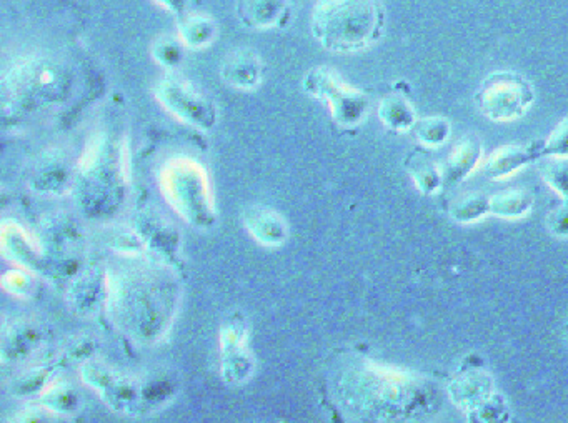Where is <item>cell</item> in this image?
<instances>
[{
  "label": "cell",
  "mask_w": 568,
  "mask_h": 423,
  "mask_svg": "<svg viewBox=\"0 0 568 423\" xmlns=\"http://www.w3.org/2000/svg\"><path fill=\"white\" fill-rule=\"evenodd\" d=\"M222 75L225 82H229L237 89L252 90L262 80V65L257 55L249 50H237L225 60Z\"/></svg>",
  "instance_id": "7c38bea8"
},
{
  "label": "cell",
  "mask_w": 568,
  "mask_h": 423,
  "mask_svg": "<svg viewBox=\"0 0 568 423\" xmlns=\"http://www.w3.org/2000/svg\"><path fill=\"white\" fill-rule=\"evenodd\" d=\"M539 160L535 144L529 147L510 144L500 147L489 155L485 162V175L492 180L509 179L510 175L517 174V170L524 169L525 165Z\"/></svg>",
  "instance_id": "9c48e42d"
},
{
  "label": "cell",
  "mask_w": 568,
  "mask_h": 423,
  "mask_svg": "<svg viewBox=\"0 0 568 423\" xmlns=\"http://www.w3.org/2000/svg\"><path fill=\"white\" fill-rule=\"evenodd\" d=\"M542 175L557 194L568 199V157H547L542 164Z\"/></svg>",
  "instance_id": "d6986e66"
},
{
  "label": "cell",
  "mask_w": 568,
  "mask_h": 423,
  "mask_svg": "<svg viewBox=\"0 0 568 423\" xmlns=\"http://www.w3.org/2000/svg\"><path fill=\"white\" fill-rule=\"evenodd\" d=\"M539 159L547 157H568V117L557 124L545 140L535 142Z\"/></svg>",
  "instance_id": "ac0fdd59"
},
{
  "label": "cell",
  "mask_w": 568,
  "mask_h": 423,
  "mask_svg": "<svg viewBox=\"0 0 568 423\" xmlns=\"http://www.w3.org/2000/svg\"><path fill=\"white\" fill-rule=\"evenodd\" d=\"M382 0H314L312 34L335 54L360 52L384 34Z\"/></svg>",
  "instance_id": "6da1fadb"
},
{
  "label": "cell",
  "mask_w": 568,
  "mask_h": 423,
  "mask_svg": "<svg viewBox=\"0 0 568 423\" xmlns=\"http://www.w3.org/2000/svg\"><path fill=\"white\" fill-rule=\"evenodd\" d=\"M412 132L422 147L437 149L449 140L450 122L445 117H424L417 120Z\"/></svg>",
  "instance_id": "2e32d148"
},
{
  "label": "cell",
  "mask_w": 568,
  "mask_h": 423,
  "mask_svg": "<svg viewBox=\"0 0 568 423\" xmlns=\"http://www.w3.org/2000/svg\"><path fill=\"white\" fill-rule=\"evenodd\" d=\"M470 415L472 423H505L509 420V410L504 399L495 394Z\"/></svg>",
  "instance_id": "ffe728a7"
},
{
  "label": "cell",
  "mask_w": 568,
  "mask_h": 423,
  "mask_svg": "<svg viewBox=\"0 0 568 423\" xmlns=\"http://www.w3.org/2000/svg\"><path fill=\"white\" fill-rule=\"evenodd\" d=\"M547 224L555 237H560V239L568 237V199H564L557 209L550 212Z\"/></svg>",
  "instance_id": "44dd1931"
},
{
  "label": "cell",
  "mask_w": 568,
  "mask_h": 423,
  "mask_svg": "<svg viewBox=\"0 0 568 423\" xmlns=\"http://www.w3.org/2000/svg\"><path fill=\"white\" fill-rule=\"evenodd\" d=\"M449 214L457 224H474L490 214V197L482 192L462 195L450 204Z\"/></svg>",
  "instance_id": "9a60e30c"
},
{
  "label": "cell",
  "mask_w": 568,
  "mask_h": 423,
  "mask_svg": "<svg viewBox=\"0 0 568 423\" xmlns=\"http://www.w3.org/2000/svg\"><path fill=\"white\" fill-rule=\"evenodd\" d=\"M405 169L414 180L415 187L425 195H434L444 190V172L429 149L417 147L405 157Z\"/></svg>",
  "instance_id": "30bf717a"
},
{
  "label": "cell",
  "mask_w": 568,
  "mask_h": 423,
  "mask_svg": "<svg viewBox=\"0 0 568 423\" xmlns=\"http://www.w3.org/2000/svg\"><path fill=\"white\" fill-rule=\"evenodd\" d=\"M164 189L170 197V202L179 209L180 214L194 220L200 215L204 220V204L207 202V182L199 165L192 160H172L164 170Z\"/></svg>",
  "instance_id": "277c9868"
},
{
  "label": "cell",
  "mask_w": 568,
  "mask_h": 423,
  "mask_svg": "<svg viewBox=\"0 0 568 423\" xmlns=\"http://www.w3.org/2000/svg\"><path fill=\"white\" fill-rule=\"evenodd\" d=\"M450 397L460 409L472 414L480 405L492 397V382L484 369L462 370L457 379L450 384Z\"/></svg>",
  "instance_id": "ba28073f"
},
{
  "label": "cell",
  "mask_w": 568,
  "mask_h": 423,
  "mask_svg": "<svg viewBox=\"0 0 568 423\" xmlns=\"http://www.w3.org/2000/svg\"><path fill=\"white\" fill-rule=\"evenodd\" d=\"M289 15L287 0H239V17L247 27L270 29Z\"/></svg>",
  "instance_id": "8fae6325"
},
{
  "label": "cell",
  "mask_w": 568,
  "mask_h": 423,
  "mask_svg": "<svg viewBox=\"0 0 568 423\" xmlns=\"http://www.w3.org/2000/svg\"><path fill=\"white\" fill-rule=\"evenodd\" d=\"M534 197L527 190L510 189L490 197V214L502 219H520L530 214Z\"/></svg>",
  "instance_id": "5bb4252c"
},
{
  "label": "cell",
  "mask_w": 568,
  "mask_h": 423,
  "mask_svg": "<svg viewBox=\"0 0 568 423\" xmlns=\"http://www.w3.org/2000/svg\"><path fill=\"white\" fill-rule=\"evenodd\" d=\"M534 100V87L529 80L510 70L487 75L475 94L480 112L494 122L519 120L527 114Z\"/></svg>",
  "instance_id": "7a4b0ae2"
},
{
  "label": "cell",
  "mask_w": 568,
  "mask_h": 423,
  "mask_svg": "<svg viewBox=\"0 0 568 423\" xmlns=\"http://www.w3.org/2000/svg\"><path fill=\"white\" fill-rule=\"evenodd\" d=\"M155 2H159L160 5H164V7L172 10V12H177V14H180V12H182V9H184V5L187 0H155Z\"/></svg>",
  "instance_id": "7402d4cb"
},
{
  "label": "cell",
  "mask_w": 568,
  "mask_h": 423,
  "mask_svg": "<svg viewBox=\"0 0 568 423\" xmlns=\"http://www.w3.org/2000/svg\"><path fill=\"white\" fill-rule=\"evenodd\" d=\"M180 37L190 47H204L215 37V24L205 17H187L180 25Z\"/></svg>",
  "instance_id": "e0dca14e"
},
{
  "label": "cell",
  "mask_w": 568,
  "mask_h": 423,
  "mask_svg": "<svg viewBox=\"0 0 568 423\" xmlns=\"http://www.w3.org/2000/svg\"><path fill=\"white\" fill-rule=\"evenodd\" d=\"M49 65L34 60L15 67L5 80L12 84L10 89H5V94L12 92V99L19 102L27 95L30 105H39L45 99L54 100L60 92V77Z\"/></svg>",
  "instance_id": "8992f818"
},
{
  "label": "cell",
  "mask_w": 568,
  "mask_h": 423,
  "mask_svg": "<svg viewBox=\"0 0 568 423\" xmlns=\"http://www.w3.org/2000/svg\"><path fill=\"white\" fill-rule=\"evenodd\" d=\"M379 117L387 129L399 132V134L412 132L417 120H419L414 105L410 104V100L399 92L389 94L382 99Z\"/></svg>",
  "instance_id": "4fadbf2b"
},
{
  "label": "cell",
  "mask_w": 568,
  "mask_h": 423,
  "mask_svg": "<svg viewBox=\"0 0 568 423\" xmlns=\"http://www.w3.org/2000/svg\"><path fill=\"white\" fill-rule=\"evenodd\" d=\"M484 154L482 140L475 134L464 135L455 144L450 152L449 159L442 165L444 172V190L454 189L455 185L464 182L467 177L472 175Z\"/></svg>",
  "instance_id": "52a82bcc"
},
{
  "label": "cell",
  "mask_w": 568,
  "mask_h": 423,
  "mask_svg": "<svg viewBox=\"0 0 568 423\" xmlns=\"http://www.w3.org/2000/svg\"><path fill=\"white\" fill-rule=\"evenodd\" d=\"M157 97L172 114L187 124L204 130H209L214 125V105L184 80L177 77L162 80L157 89Z\"/></svg>",
  "instance_id": "5b68a950"
},
{
  "label": "cell",
  "mask_w": 568,
  "mask_h": 423,
  "mask_svg": "<svg viewBox=\"0 0 568 423\" xmlns=\"http://www.w3.org/2000/svg\"><path fill=\"white\" fill-rule=\"evenodd\" d=\"M305 89L327 102L335 122L344 127L360 124L369 112V97L362 90L345 84L339 75L325 67L310 70L305 77Z\"/></svg>",
  "instance_id": "3957f363"
}]
</instances>
